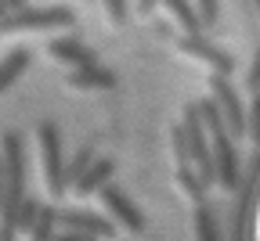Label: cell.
<instances>
[{
  "label": "cell",
  "instance_id": "cell-1",
  "mask_svg": "<svg viewBox=\"0 0 260 241\" xmlns=\"http://www.w3.org/2000/svg\"><path fill=\"white\" fill-rule=\"evenodd\" d=\"M37 151H40V177L51 198H61L65 191V158H61V133L54 123H37Z\"/></svg>",
  "mask_w": 260,
  "mask_h": 241
},
{
  "label": "cell",
  "instance_id": "cell-2",
  "mask_svg": "<svg viewBox=\"0 0 260 241\" xmlns=\"http://www.w3.org/2000/svg\"><path fill=\"white\" fill-rule=\"evenodd\" d=\"M181 130H184V141H188V155H191V169L195 177L203 180V187H213L217 177H213V155H210V133L199 119V108L195 105H184V115H181Z\"/></svg>",
  "mask_w": 260,
  "mask_h": 241
},
{
  "label": "cell",
  "instance_id": "cell-3",
  "mask_svg": "<svg viewBox=\"0 0 260 241\" xmlns=\"http://www.w3.org/2000/svg\"><path fill=\"white\" fill-rule=\"evenodd\" d=\"M0 166H4V209L0 213H18L25 198V148L18 133H4V151H0Z\"/></svg>",
  "mask_w": 260,
  "mask_h": 241
},
{
  "label": "cell",
  "instance_id": "cell-4",
  "mask_svg": "<svg viewBox=\"0 0 260 241\" xmlns=\"http://www.w3.org/2000/svg\"><path fill=\"white\" fill-rule=\"evenodd\" d=\"M98 202H102V209H105V216H109V223H112L116 230H126V234H145L148 220H145V213L138 209V205L130 202V194H126V191H119L116 184H109V187L98 191Z\"/></svg>",
  "mask_w": 260,
  "mask_h": 241
},
{
  "label": "cell",
  "instance_id": "cell-5",
  "mask_svg": "<svg viewBox=\"0 0 260 241\" xmlns=\"http://www.w3.org/2000/svg\"><path fill=\"white\" fill-rule=\"evenodd\" d=\"M61 25H73L69 8H22L0 22V32H44V29H61Z\"/></svg>",
  "mask_w": 260,
  "mask_h": 241
},
{
  "label": "cell",
  "instance_id": "cell-6",
  "mask_svg": "<svg viewBox=\"0 0 260 241\" xmlns=\"http://www.w3.org/2000/svg\"><path fill=\"white\" fill-rule=\"evenodd\" d=\"M210 101L217 105V112L224 119V130L232 133V141L242 137L246 133V108H242V101H239V94H235L228 76H210Z\"/></svg>",
  "mask_w": 260,
  "mask_h": 241
},
{
  "label": "cell",
  "instance_id": "cell-7",
  "mask_svg": "<svg viewBox=\"0 0 260 241\" xmlns=\"http://www.w3.org/2000/svg\"><path fill=\"white\" fill-rule=\"evenodd\" d=\"M58 227H61V230L87 234V237H94V241L116 237V227L109 223V216H98V213H87V209H58Z\"/></svg>",
  "mask_w": 260,
  "mask_h": 241
},
{
  "label": "cell",
  "instance_id": "cell-8",
  "mask_svg": "<svg viewBox=\"0 0 260 241\" xmlns=\"http://www.w3.org/2000/svg\"><path fill=\"white\" fill-rule=\"evenodd\" d=\"M177 47H181V54L203 61V65L210 68V76H232V68H235L232 58H228L220 47H213L210 40H203V36H181Z\"/></svg>",
  "mask_w": 260,
  "mask_h": 241
},
{
  "label": "cell",
  "instance_id": "cell-9",
  "mask_svg": "<svg viewBox=\"0 0 260 241\" xmlns=\"http://www.w3.org/2000/svg\"><path fill=\"white\" fill-rule=\"evenodd\" d=\"M47 58H51L54 65H65L69 72H76V68H90V65H98V54H94L87 44L73 40V36H65V40H51V44H47Z\"/></svg>",
  "mask_w": 260,
  "mask_h": 241
},
{
  "label": "cell",
  "instance_id": "cell-10",
  "mask_svg": "<svg viewBox=\"0 0 260 241\" xmlns=\"http://www.w3.org/2000/svg\"><path fill=\"white\" fill-rule=\"evenodd\" d=\"M112 173H116V162L112 158H94L90 166H87V173L69 187L76 198H87V194H98L102 187H109L112 184Z\"/></svg>",
  "mask_w": 260,
  "mask_h": 241
},
{
  "label": "cell",
  "instance_id": "cell-11",
  "mask_svg": "<svg viewBox=\"0 0 260 241\" xmlns=\"http://www.w3.org/2000/svg\"><path fill=\"white\" fill-rule=\"evenodd\" d=\"M69 90H80V94H94V90H112L116 87V72H109L105 65H90V68H76L69 72Z\"/></svg>",
  "mask_w": 260,
  "mask_h": 241
},
{
  "label": "cell",
  "instance_id": "cell-12",
  "mask_svg": "<svg viewBox=\"0 0 260 241\" xmlns=\"http://www.w3.org/2000/svg\"><path fill=\"white\" fill-rule=\"evenodd\" d=\"M159 4H162V11L177 22V29L184 32V36H203V22H199V15H195L191 0H159Z\"/></svg>",
  "mask_w": 260,
  "mask_h": 241
},
{
  "label": "cell",
  "instance_id": "cell-13",
  "mask_svg": "<svg viewBox=\"0 0 260 241\" xmlns=\"http://www.w3.org/2000/svg\"><path fill=\"white\" fill-rule=\"evenodd\" d=\"M29 61H32V51H29V47H11V51L4 54V61H0V94L11 90V87L22 79V72L29 68Z\"/></svg>",
  "mask_w": 260,
  "mask_h": 241
},
{
  "label": "cell",
  "instance_id": "cell-14",
  "mask_svg": "<svg viewBox=\"0 0 260 241\" xmlns=\"http://www.w3.org/2000/svg\"><path fill=\"white\" fill-rule=\"evenodd\" d=\"M54 234H58V209L54 205H40V213L32 220L25 241H54Z\"/></svg>",
  "mask_w": 260,
  "mask_h": 241
},
{
  "label": "cell",
  "instance_id": "cell-15",
  "mask_svg": "<svg viewBox=\"0 0 260 241\" xmlns=\"http://www.w3.org/2000/svg\"><path fill=\"white\" fill-rule=\"evenodd\" d=\"M191 234H195V241H220L217 216L206 209V205H195V213H191Z\"/></svg>",
  "mask_w": 260,
  "mask_h": 241
},
{
  "label": "cell",
  "instance_id": "cell-16",
  "mask_svg": "<svg viewBox=\"0 0 260 241\" xmlns=\"http://www.w3.org/2000/svg\"><path fill=\"white\" fill-rule=\"evenodd\" d=\"M174 187H177L191 205H203V198H206V187H203L199 177H195V169H174Z\"/></svg>",
  "mask_w": 260,
  "mask_h": 241
},
{
  "label": "cell",
  "instance_id": "cell-17",
  "mask_svg": "<svg viewBox=\"0 0 260 241\" xmlns=\"http://www.w3.org/2000/svg\"><path fill=\"white\" fill-rule=\"evenodd\" d=\"M94 158H98V155H94V141H87V144H83L69 162H65V187H73V184L87 173V166H90Z\"/></svg>",
  "mask_w": 260,
  "mask_h": 241
},
{
  "label": "cell",
  "instance_id": "cell-18",
  "mask_svg": "<svg viewBox=\"0 0 260 241\" xmlns=\"http://www.w3.org/2000/svg\"><path fill=\"white\" fill-rule=\"evenodd\" d=\"M170 155H174V169H191V155H188V141L181 123L170 126Z\"/></svg>",
  "mask_w": 260,
  "mask_h": 241
},
{
  "label": "cell",
  "instance_id": "cell-19",
  "mask_svg": "<svg viewBox=\"0 0 260 241\" xmlns=\"http://www.w3.org/2000/svg\"><path fill=\"white\" fill-rule=\"evenodd\" d=\"M37 213H40V202L37 198H22V209H18V234H29V227H32V220H37Z\"/></svg>",
  "mask_w": 260,
  "mask_h": 241
},
{
  "label": "cell",
  "instance_id": "cell-20",
  "mask_svg": "<svg viewBox=\"0 0 260 241\" xmlns=\"http://www.w3.org/2000/svg\"><path fill=\"white\" fill-rule=\"evenodd\" d=\"M195 15H199L203 25H217V18H220V4H217V0H195Z\"/></svg>",
  "mask_w": 260,
  "mask_h": 241
},
{
  "label": "cell",
  "instance_id": "cell-21",
  "mask_svg": "<svg viewBox=\"0 0 260 241\" xmlns=\"http://www.w3.org/2000/svg\"><path fill=\"white\" fill-rule=\"evenodd\" d=\"M246 133H253V141H260V94L253 101V108L246 112Z\"/></svg>",
  "mask_w": 260,
  "mask_h": 241
},
{
  "label": "cell",
  "instance_id": "cell-22",
  "mask_svg": "<svg viewBox=\"0 0 260 241\" xmlns=\"http://www.w3.org/2000/svg\"><path fill=\"white\" fill-rule=\"evenodd\" d=\"M102 4H105V15H109L116 25L126 18V0H102Z\"/></svg>",
  "mask_w": 260,
  "mask_h": 241
},
{
  "label": "cell",
  "instance_id": "cell-23",
  "mask_svg": "<svg viewBox=\"0 0 260 241\" xmlns=\"http://www.w3.org/2000/svg\"><path fill=\"white\" fill-rule=\"evenodd\" d=\"M246 87L260 94V47H256V54H253V65H249V72H246Z\"/></svg>",
  "mask_w": 260,
  "mask_h": 241
},
{
  "label": "cell",
  "instance_id": "cell-24",
  "mask_svg": "<svg viewBox=\"0 0 260 241\" xmlns=\"http://www.w3.org/2000/svg\"><path fill=\"white\" fill-rule=\"evenodd\" d=\"M22 8H29L25 0H0V22L11 18V15H15V11H22Z\"/></svg>",
  "mask_w": 260,
  "mask_h": 241
},
{
  "label": "cell",
  "instance_id": "cell-25",
  "mask_svg": "<svg viewBox=\"0 0 260 241\" xmlns=\"http://www.w3.org/2000/svg\"><path fill=\"white\" fill-rule=\"evenodd\" d=\"M54 241H94V237H87V234H76V230H58V234H54Z\"/></svg>",
  "mask_w": 260,
  "mask_h": 241
},
{
  "label": "cell",
  "instance_id": "cell-26",
  "mask_svg": "<svg viewBox=\"0 0 260 241\" xmlns=\"http://www.w3.org/2000/svg\"><path fill=\"white\" fill-rule=\"evenodd\" d=\"M155 4H159V0H138V11H141V15H148Z\"/></svg>",
  "mask_w": 260,
  "mask_h": 241
},
{
  "label": "cell",
  "instance_id": "cell-27",
  "mask_svg": "<svg viewBox=\"0 0 260 241\" xmlns=\"http://www.w3.org/2000/svg\"><path fill=\"white\" fill-rule=\"evenodd\" d=\"M4 194H8V187H4V166H0V209H4Z\"/></svg>",
  "mask_w": 260,
  "mask_h": 241
}]
</instances>
